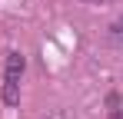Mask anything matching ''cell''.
I'll use <instances>...</instances> for the list:
<instances>
[{"label": "cell", "instance_id": "cell-3", "mask_svg": "<svg viewBox=\"0 0 123 119\" xmlns=\"http://www.w3.org/2000/svg\"><path fill=\"white\" fill-rule=\"evenodd\" d=\"M110 106H113V109H110V119H123V106H120V99H117V96L110 99Z\"/></svg>", "mask_w": 123, "mask_h": 119}, {"label": "cell", "instance_id": "cell-4", "mask_svg": "<svg viewBox=\"0 0 123 119\" xmlns=\"http://www.w3.org/2000/svg\"><path fill=\"white\" fill-rule=\"evenodd\" d=\"M97 3H100V0H97Z\"/></svg>", "mask_w": 123, "mask_h": 119}, {"label": "cell", "instance_id": "cell-1", "mask_svg": "<svg viewBox=\"0 0 123 119\" xmlns=\"http://www.w3.org/2000/svg\"><path fill=\"white\" fill-rule=\"evenodd\" d=\"M23 60L20 50H10L7 53V66H3V103L7 106H17L20 103V79H23Z\"/></svg>", "mask_w": 123, "mask_h": 119}, {"label": "cell", "instance_id": "cell-2", "mask_svg": "<svg viewBox=\"0 0 123 119\" xmlns=\"http://www.w3.org/2000/svg\"><path fill=\"white\" fill-rule=\"evenodd\" d=\"M110 37L117 40V43H123V17L117 20V23H113V27H110Z\"/></svg>", "mask_w": 123, "mask_h": 119}]
</instances>
